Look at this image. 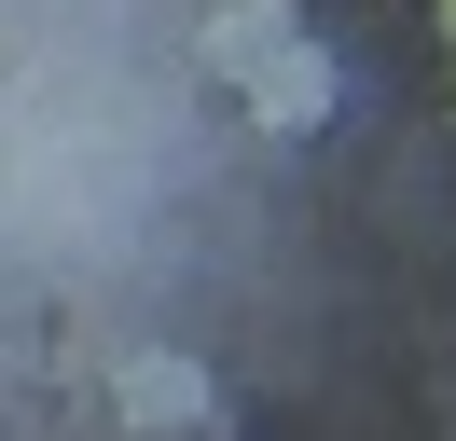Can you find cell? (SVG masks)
Returning a JSON list of instances; mask_svg holds the SVG:
<instances>
[{
    "label": "cell",
    "instance_id": "6da1fadb",
    "mask_svg": "<svg viewBox=\"0 0 456 441\" xmlns=\"http://www.w3.org/2000/svg\"><path fill=\"white\" fill-rule=\"evenodd\" d=\"M318 110H332V55H318V42H277V55H263V69H249V124H277V138H305Z\"/></svg>",
    "mask_w": 456,
    "mask_h": 441
},
{
    "label": "cell",
    "instance_id": "7a4b0ae2",
    "mask_svg": "<svg viewBox=\"0 0 456 441\" xmlns=\"http://www.w3.org/2000/svg\"><path fill=\"white\" fill-rule=\"evenodd\" d=\"M277 42H305V14H290V0H222V14H208V69H222V83H249L263 69V55H277Z\"/></svg>",
    "mask_w": 456,
    "mask_h": 441
},
{
    "label": "cell",
    "instance_id": "3957f363",
    "mask_svg": "<svg viewBox=\"0 0 456 441\" xmlns=\"http://www.w3.org/2000/svg\"><path fill=\"white\" fill-rule=\"evenodd\" d=\"M125 413L139 428H180V413H208V373L194 358H125Z\"/></svg>",
    "mask_w": 456,
    "mask_h": 441
},
{
    "label": "cell",
    "instance_id": "277c9868",
    "mask_svg": "<svg viewBox=\"0 0 456 441\" xmlns=\"http://www.w3.org/2000/svg\"><path fill=\"white\" fill-rule=\"evenodd\" d=\"M443 28H456V0H443Z\"/></svg>",
    "mask_w": 456,
    "mask_h": 441
}]
</instances>
